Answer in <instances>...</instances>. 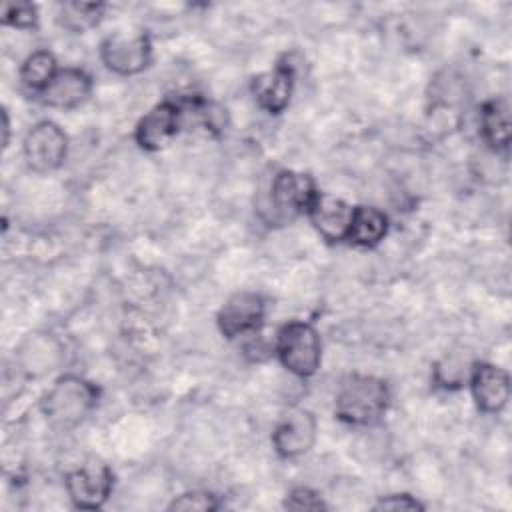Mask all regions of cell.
I'll list each match as a JSON object with an SVG mask.
<instances>
[{"instance_id":"cell-13","label":"cell","mask_w":512,"mask_h":512,"mask_svg":"<svg viewBox=\"0 0 512 512\" xmlns=\"http://www.w3.org/2000/svg\"><path fill=\"white\" fill-rule=\"evenodd\" d=\"M92 90L90 76L80 68H64L58 70L50 84L40 92L42 104L50 108L70 110L82 104Z\"/></svg>"},{"instance_id":"cell-23","label":"cell","mask_w":512,"mask_h":512,"mask_svg":"<svg viewBox=\"0 0 512 512\" xmlns=\"http://www.w3.org/2000/svg\"><path fill=\"white\" fill-rule=\"evenodd\" d=\"M376 510H422L424 506L410 494H390L378 500Z\"/></svg>"},{"instance_id":"cell-24","label":"cell","mask_w":512,"mask_h":512,"mask_svg":"<svg viewBox=\"0 0 512 512\" xmlns=\"http://www.w3.org/2000/svg\"><path fill=\"white\" fill-rule=\"evenodd\" d=\"M2 132H4L2 146L6 148V146H8V134H10V122H8V114H6V110H2Z\"/></svg>"},{"instance_id":"cell-7","label":"cell","mask_w":512,"mask_h":512,"mask_svg":"<svg viewBox=\"0 0 512 512\" xmlns=\"http://www.w3.org/2000/svg\"><path fill=\"white\" fill-rule=\"evenodd\" d=\"M316 430L318 426L312 412L290 408L280 416L272 432V444L282 458H298L314 446Z\"/></svg>"},{"instance_id":"cell-10","label":"cell","mask_w":512,"mask_h":512,"mask_svg":"<svg viewBox=\"0 0 512 512\" xmlns=\"http://www.w3.org/2000/svg\"><path fill=\"white\" fill-rule=\"evenodd\" d=\"M318 188L308 174L282 170L272 180V204L278 212L296 216L308 214Z\"/></svg>"},{"instance_id":"cell-3","label":"cell","mask_w":512,"mask_h":512,"mask_svg":"<svg viewBox=\"0 0 512 512\" xmlns=\"http://www.w3.org/2000/svg\"><path fill=\"white\" fill-rule=\"evenodd\" d=\"M276 354L286 370L300 378L312 376L320 366L322 344L308 322H288L276 334Z\"/></svg>"},{"instance_id":"cell-9","label":"cell","mask_w":512,"mask_h":512,"mask_svg":"<svg viewBox=\"0 0 512 512\" xmlns=\"http://www.w3.org/2000/svg\"><path fill=\"white\" fill-rule=\"evenodd\" d=\"M182 120V108L176 102H160L150 112H146L134 132V138L144 150H160L164 148L178 132Z\"/></svg>"},{"instance_id":"cell-8","label":"cell","mask_w":512,"mask_h":512,"mask_svg":"<svg viewBox=\"0 0 512 512\" xmlns=\"http://www.w3.org/2000/svg\"><path fill=\"white\" fill-rule=\"evenodd\" d=\"M264 298L256 292H236L218 312V328L226 338L250 334L264 318Z\"/></svg>"},{"instance_id":"cell-22","label":"cell","mask_w":512,"mask_h":512,"mask_svg":"<svg viewBox=\"0 0 512 512\" xmlns=\"http://www.w3.org/2000/svg\"><path fill=\"white\" fill-rule=\"evenodd\" d=\"M284 506L288 510H322V508H326L320 494L310 490V488H304V486H298V488L290 490V494L286 496Z\"/></svg>"},{"instance_id":"cell-6","label":"cell","mask_w":512,"mask_h":512,"mask_svg":"<svg viewBox=\"0 0 512 512\" xmlns=\"http://www.w3.org/2000/svg\"><path fill=\"white\" fill-rule=\"evenodd\" d=\"M66 490L76 508L96 510L112 492V470L92 458L66 476Z\"/></svg>"},{"instance_id":"cell-18","label":"cell","mask_w":512,"mask_h":512,"mask_svg":"<svg viewBox=\"0 0 512 512\" xmlns=\"http://www.w3.org/2000/svg\"><path fill=\"white\" fill-rule=\"evenodd\" d=\"M472 368H474V364L464 354L450 352L434 364L432 378H434L436 386L454 390V388H460L464 382H468Z\"/></svg>"},{"instance_id":"cell-19","label":"cell","mask_w":512,"mask_h":512,"mask_svg":"<svg viewBox=\"0 0 512 512\" xmlns=\"http://www.w3.org/2000/svg\"><path fill=\"white\" fill-rule=\"evenodd\" d=\"M102 10L104 4L96 2H66L60 8V22L74 32H82L98 24Z\"/></svg>"},{"instance_id":"cell-17","label":"cell","mask_w":512,"mask_h":512,"mask_svg":"<svg viewBox=\"0 0 512 512\" xmlns=\"http://www.w3.org/2000/svg\"><path fill=\"white\" fill-rule=\"evenodd\" d=\"M56 72L58 68H56L54 56L48 50H36L24 60L20 68V80L28 90H34L40 94L56 76Z\"/></svg>"},{"instance_id":"cell-21","label":"cell","mask_w":512,"mask_h":512,"mask_svg":"<svg viewBox=\"0 0 512 512\" xmlns=\"http://www.w3.org/2000/svg\"><path fill=\"white\" fill-rule=\"evenodd\" d=\"M220 506L218 498L210 492H202V490H194V492H186L182 496H178L172 504L170 510H194V512H208V510H216Z\"/></svg>"},{"instance_id":"cell-5","label":"cell","mask_w":512,"mask_h":512,"mask_svg":"<svg viewBox=\"0 0 512 512\" xmlns=\"http://www.w3.org/2000/svg\"><path fill=\"white\" fill-rule=\"evenodd\" d=\"M152 56L150 38L144 32H116L110 34L100 46V58L104 66L120 76H132L142 72Z\"/></svg>"},{"instance_id":"cell-1","label":"cell","mask_w":512,"mask_h":512,"mask_svg":"<svg viewBox=\"0 0 512 512\" xmlns=\"http://www.w3.org/2000/svg\"><path fill=\"white\" fill-rule=\"evenodd\" d=\"M390 404V390L384 380L366 374L346 376L336 392L334 412L352 426H372L382 420Z\"/></svg>"},{"instance_id":"cell-15","label":"cell","mask_w":512,"mask_h":512,"mask_svg":"<svg viewBox=\"0 0 512 512\" xmlns=\"http://www.w3.org/2000/svg\"><path fill=\"white\" fill-rule=\"evenodd\" d=\"M510 106L506 98H490L480 108V132L494 150H506L510 144Z\"/></svg>"},{"instance_id":"cell-2","label":"cell","mask_w":512,"mask_h":512,"mask_svg":"<svg viewBox=\"0 0 512 512\" xmlns=\"http://www.w3.org/2000/svg\"><path fill=\"white\" fill-rule=\"evenodd\" d=\"M98 388L78 376H62L46 392L42 412L46 420L58 430L78 426L96 406Z\"/></svg>"},{"instance_id":"cell-11","label":"cell","mask_w":512,"mask_h":512,"mask_svg":"<svg viewBox=\"0 0 512 512\" xmlns=\"http://www.w3.org/2000/svg\"><path fill=\"white\" fill-rule=\"evenodd\" d=\"M468 382H470L474 402L482 412L494 414L506 406L510 398V378L506 370L494 364L480 362V364H474Z\"/></svg>"},{"instance_id":"cell-12","label":"cell","mask_w":512,"mask_h":512,"mask_svg":"<svg viewBox=\"0 0 512 512\" xmlns=\"http://www.w3.org/2000/svg\"><path fill=\"white\" fill-rule=\"evenodd\" d=\"M352 214H354V208L348 206L344 200L334 198L330 194H322V192L316 194L308 210L310 222L314 224L318 234L328 242H340L348 238Z\"/></svg>"},{"instance_id":"cell-16","label":"cell","mask_w":512,"mask_h":512,"mask_svg":"<svg viewBox=\"0 0 512 512\" xmlns=\"http://www.w3.org/2000/svg\"><path fill=\"white\" fill-rule=\"evenodd\" d=\"M388 232V218L384 212L372 206H356L352 214V224L348 232V240L358 246L372 248L380 244V240Z\"/></svg>"},{"instance_id":"cell-4","label":"cell","mask_w":512,"mask_h":512,"mask_svg":"<svg viewBox=\"0 0 512 512\" xmlns=\"http://www.w3.org/2000/svg\"><path fill=\"white\" fill-rule=\"evenodd\" d=\"M22 150H24L26 164L34 172H40V174L52 172L60 168L66 158L68 138L58 124L50 120H42L28 130Z\"/></svg>"},{"instance_id":"cell-14","label":"cell","mask_w":512,"mask_h":512,"mask_svg":"<svg viewBox=\"0 0 512 512\" xmlns=\"http://www.w3.org/2000/svg\"><path fill=\"white\" fill-rule=\"evenodd\" d=\"M292 86H294V70L288 64H278L272 72L254 78V84H252L258 104L270 114H280L288 106L292 96Z\"/></svg>"},{"instance_id":"cell-20","label":"cell","mask_w":512,"mask_h":512,"mask_svg":"<svg viewBox=\"0 0 512 512\" xmlns=\"http://www.w3.org/2000/svg\"><path fill=\"white\" fill-rule=\"evenodd\" d=\"M36 20V6L30 2H6L2 6V22L6 26L28 30L36 26Z\"/></svg>"}]
</instances>
